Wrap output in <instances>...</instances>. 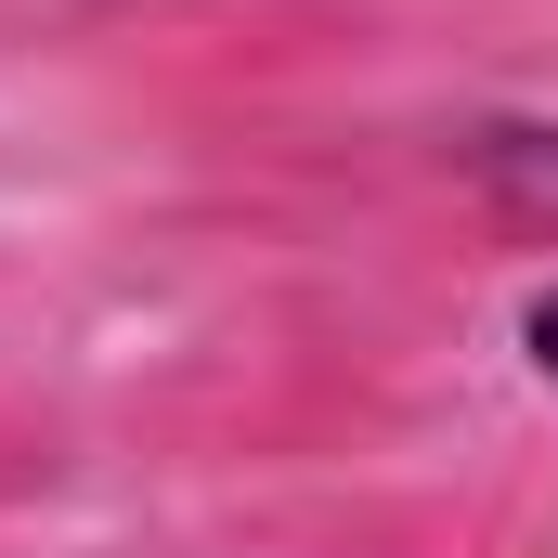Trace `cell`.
I'll return each mask as SVG.
<instances>
[{"label": "cell", "mask_w": 558, "mask_h": 558, "mask_svg": "<svg viewBox=\"0 0 558 558\" xmlns=\"http://www.w3.org/2000/svg\"><path fill=\"white\" fill-rule=\"evenodd\" d=\"M454 169H468L520 234H558V118H468V131H454Z\"/></svg>", "instance_id": "cell-1"}, {"label": "cell", "mask_w": 558, "mask_h": 558, "mask_svg": "<svg viewBox=\"0 0 558 558\" xmlns=\"http://www.w3.org/2000/svg\"><path fill=\"white\" fill-rule=\"evenodd\" d=\"M520 364H533V377L558 390V274L533 286V299H520Z\"/></svg>", "instance_id": "cell-2"}]
</instances>
